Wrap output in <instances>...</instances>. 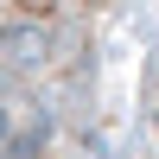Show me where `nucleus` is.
<instances>
[{"label": "nucleus", "mask_w": 159, "mask_h": 159, "mask_svg": "<svg viewBox=\"0 0 159 159\" xmlns=\"http://www.w3.org/2000/svg\"><path fill=\"white\" fill-rule=\"evenodd\" d=\"M83 7L89 0H0V64H13V70L51 64L57 25L76 19Z\"/></svg>", "instance_id": "obj_1"}]
</instances>
